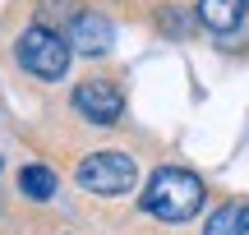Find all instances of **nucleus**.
Returning <instances> with one entry per match:
<instances>
[{"label": "nucleus", "mask_w": 249, "mask_h": 235, "mask_svg": "<svg viewBox=\"0 0 249 235\" xmlns=\"http://www.w3.org/2000/svg\"><path fill=\"white\" fill-rule=\"evenodd\" d=\"M203 180H198L194 171H185V166H161L157 175L148 180V189H143V208L152 212V217L161 221H189L198 208H203Z\"/></svg>", "instance_id": "nucleus-1"}, {"label": "nucleus", "mask_w": 249, "mask_h": 235, "mask_svg": "<svg viewBox=\"0 0 249 235\" xmlns=\"http://www.w3.org/2000/svg\"><path fill=\"white\" fill-rule=\"evenodd\" d=\"M14 60L23 65L33 79L55 83V79H65V69H70L74 46H70V37H65V33H55V28H46V23H33L28 33H18Z\"/></svg>", "instance_id": "nucleus-2"}, {"label": "nucleus", "mask_w": 249, "mask_h": 235, "mask_svg": "<svg viewBox=\"0 0 249 235\" xmlns=\"http://www.w3.org/2000/svg\"><path fill=\"white\" fill-rule=\"evenodd\" d=\"M74 180H79V189H88V194L120 199V194L134 189L139 166H134L124 152H88V157L79 162V171H74Z\"/></svg>", "instance_id": "nucleus-3"}, {"label": "nucleus", "mask_w": 249, "mask_h": 235, "mask_svg": "<svg viewBox=\"0 0 249 235\" xmlns=\"http://www.w3.org/2000/svg\"><path fill=\"white\" fill-rule=\"evenodd\" d=\"M74 111L83 120H92V125H116L124 116V92L111 79H83L74 88Z\"/></svg>", "instance_id": "nucleus-4"}, {"label": "nucleus", "mask_w": 249, "mask_h": 235, "mask_svg": "<svg viewBox=\"0 0 249 235\" xmlns=\"http://www.w3.org/2000/svg\"><path fill=\"white\" fill-rule=\"evenodd\" d=\"M65 37H70V46L79 55H102V51H111V37L116 33H111V23L97 14V9H79Z\"/></svg>", "instance_id": "nucleus-5"}, {"label": "nucleus", "mask_w": 249, "mask_h": 235, "mask_svg": "<svg viewBox=\"0 0 249 235\" xmlns=\"http://www.w3.org/2000/svg\"><path fill=\"white\" fill-rule=\"evenodd\" d=\"M245 14H249V0H198V23L213 37H231L245 23Z\"/></svg>", "instance_id": "nucleus-6"}, {"label": "nucleus", "mask_w": 249, "mask_h": 235, "mask_svg": "<svg viewBox=\"0 0 249 235\" xmlns=\"http://www.w3.org/2000/svg\"><path fill=\"white\" fill-rule=\"evenodd\" d=\"M18 189L33 203H46L55 194V171H46V166H23V171H18Z\"/></svg>", "instance_id": "nucleus-7"}, {"label": "nucleus", "mask_w": 249, "mask_h": 235, "mask_svg": "<svg viewBox=\"0 0 249 235\" xmlns=\"http://www.w3.org/2000/svg\"><path fill=\"white\" fill-rule=\"evenodd\" d=\"M235 226H240V203H222V208L208 217L203 235H235Z\"/></svg>", "instance_id": "nucleus-8"}, {"label": "nucleus", "mask_w": 249, "mask_h": 235, "mask_svg": "<svg viewBox=\"0 0 249 235\" xmlns=\"http://www.w3.org/2000/svg\"><path fill=\"white\" fill-rule=\"evenodd\" d=\"M157 28H161V33H166V37H185V33H189V18L180 14V9L161 5V9H157Z\"/></svg>", "instance_id": "nucleus-9"}, {"label": "nucleus", "mask_w": 249, "mask_h": 235, "mask_svg": "<svg viewBox=\"0 0 249 235\" xmlns=\"http://www.w3.org/2000/svg\"><path fill=\"white\" fill-rule=\"evenodd\" d=\"M74 14H79L74 0H46V5H42V23H46V28H51L55 18H70V23H74Z\"/></svg>", "instance_id": "nucleus-10"}, {"label": "nucleus", "mask_w": 249, "mask_h": 235, "mask_svg": "<svg viewBox=\"0 0 249 235\" xmlns=\"http://www.w3.org/2000/svg\"><path fill=\"white\" fill-rule=\"evenodd\" d=\"M235 235H249V203H240V226H235Z\"/></svg>", "instance_id": "nucleus-11"}]
</instances>
